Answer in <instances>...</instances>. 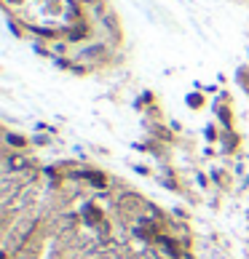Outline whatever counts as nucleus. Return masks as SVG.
<instances>
[{"label":"nucleus","mask_w":249,"mask_h":259,"mask_svg":"<svg viewBox=\"0 0 249 259\" xmlns=\"http://www.w3.org/2000/svg\"><path fill=\"white\" fill-rule=\"evenodd\" d=\"M86 219H89V222H94V224H97L102 216H100V211H97L94 206H89V209H86Z\"/></svg>","instance_id":"obj_2"},{"label":"nucleus","mask_w":249,"mask_h":259,"mask_svg":"<svg viewBox=\"0 0 249 259\" xmlns=\"http://www.w3.org/2000/svg\"><path fill=\"white\" fill-rule=\"evenodd\" d=\"M86 179L89 182H94L97 187H104V176H100V174H94V171H86Z\"/></svg>","instance_id":"obj_1"},{"label":"nucleus","mask_w":249,"mask_h":259,"mask_svg":"<svg viewBox=\"0 0 249 259\" xmlns=\"http://www.w3.org/2000/svg\"><path fill=\"white\" fill-rule=\"evenodd\" d=\"M5 139H8L11 144H19V147H24V139H19V136H11V134H8V136H5Z\"/></svg>","instance_id":"obj_3"}]
</instances>
